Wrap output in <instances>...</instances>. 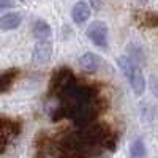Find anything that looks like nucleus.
<instances>
[{"label":"nucleus","instance_id":"obj_15","mask_svg":"<svg viewBox=\"0 0 158 158\" xmlns=\"http://www.w3.org/2000/svg\"><path fill=\"white\" fill-rule=\"evenodd\" d=\"M13 3L10 2V0H0V10H6V8H10Z\"/></svg>","mask_w":158,"mask_h":158},{"label":"nucleus","instance_id":"obj_3","mask_svg":"<svg viewBox=\"0 0 158 158\" xmlns=\"http://www.w3.org/2000/svg\"><path fill=\"white\" fill-rule=\"evenodd\" d=\"M22 133V120L0 114V155H3L8 146Z\"/></svg>","mask_w":158,"mask_h":158},{"label":"nucleus","instance_id":"obj_9","mask_svg":"<svg viewBox=\"0 0 158 158\" xmlns=\"http://www.w3.org/2000/svg\"><path fill=\"white\" fill-rule=\"evenodd\" d=\"M19 73L21 71L18 68H8L3 73H0V95L5 94V92H8L13 87V84L16 82Z\"/></svg>","mask_w":158,"mask_h":158},{"label":"nucleus","instance_id":"obj_2","mask_svg":"<svg viewBox=\"0 0 158 158\" xmlns=\"http://www.w3.org/2000/svg\"><path fill=\"white\" fill-rule=\"evenodd\" d=\"M76 82H77L76 76L71 68H68V67L56 68L51 74V81H49V87H48V98H56L57 95H60L62 92L70 89Z\"/></svg>","mask_w":158,"mask_h":158},{"label":"nucleus","instance_id":"obj_8","mask_svg":"<svg viewBox=\"0 0 158 158\" xmlns=\"http://www.w3.org/2000/svg\"><path fill=\"white\" fill-rule=\"evenodd\" d=\"M135 22L141 29H156L158 27V13L153 11H136Z\"/></svg>","mask_w":158,"mask_h":158},{"label":"nucleus","instance_id":"obj_14","mask_svg":"<svg viewBox=\"0 0 158 158\" xmlns=\"http://www.w3.org/2000/svg\"><path fill=\"white\" fill-rule=\"evenodd\" d=\"M103 3H104V0H89V6H90L92 10H95V11L101 10Z\"/></svg>","mask_w":158,"mask_h":158},{"label":"nucleus","instance_id":"obj_11","mask_svg":"<svg viewBox=\"0 0 158 158\" xmlns=\"http://www.w3.org/2000/svg\"><path fill=\"white\" fill-rule=\"evenodd\" d=\"M90 18V6L85 2H77L71 10V19L76 24H84Z\"/></svg>","mask_w":158,"mask_h":158},{"label":"nucleus","instance_id":"obj_10","mask_svg":"<svg viewBox=\"0 0 158 158\" xmlns=\"http://www.w3.org/2000/svg\"><path fill=\"white\" fill-rule=\"evenodd\" d=\"M22 22V15L21 13H16V11H10L6 15H3L0 18V29L2 30H15L18 29Z\"/></svg>","mask_w":158,"mask_h":158},{"label":"nucleus","instance_id":"obj_7","mask_svg":"<svg viewBox=\"0 0 158 158\" xmlns=\"http://www.w3.org/2000/svg\"><path fill=\"white\" fill-rule=\"evenodd\" d=\"M101 63H103L101 57L98 54H95V52H85V54H82L81 57L77 59V65L85 73H95V71H98L100 67H101Z\"/></svg>","mask_w":158,"mask_h":158},{"label":"nucleus","instance_id":"obj_4","mask_svg":"<svg viewBox=\"0 0 158 158\" xmlns=\"http://www.w3.org/2000/svg\"><path fill=\"white\" fill-rule=\"evenodd\" d=\"M87 36L92 43L98 48H108V25L104 21H94L89 29H87Z\"/></svg>","mask_w":158,"mask_h":158},{"label":"nucleus","instance_id":"obj_5","mask_svg":"<svg viewBox=\"0 0 158 158\" xmlns=\"http://www.w3.org/2000/svg\"><path fill=\"white\" fill-rule=\"evenodd\" d=\"M52 138L46 131H40L33 141V158H51Z\"/></svg>","mask_w":158,"mask_h":158},{"label":"nucleus","instance_id":"obj_6","mask_svg":"<svg viewBox=\"0 0 158 158\" xmlns=\"http://www.w3.org/2000/svg\"><path fill=\"white\" fill-rule=\"evenodd\" d=\"M51 56H52V43L49 40H38L32 52V62L35 65H44L51 60Z\"/></svg>","mask_w":158,"mask_h":158},{"label":"nucleus","instance_id":"obj_12","mask_svg":"<svg viewBox=\"0 0 158 158\" xmlns=\"http://www.w3.org/2000/svg\"><path fill=\"white\" fill-rule=\"evenodd\" d=\"M52 35V29L49 22L43 21V19H38L35 24H33V36L36 40H49Z\"/></svg>","mask_w":158,"mask_h":158},{"label":"nucleus","instance_id":"obj_13","mask_svg":"<svg viewBox=\"0 0 158 158\" xmlns=\"http://www.w3.org/2000/svg\"><path fill=\"white\" fill-rule=\"evenodd\" d=\"M130 158H147V150L146 144L141 138L135 139L130 146Z\"/></svg>","mask_w":158,"mask_h":158},{"label":"nucleus","instance_id":"obj_1","mask_svg":"<svg viewBox=\"0 0 158 158\" xmlns=\"http://www.w3.org/2000/svg\"><path fill=\"white\" fill-rule=\"evenodd\" d=\"M117 67L127 77L133 94L136 97H142L146 92V77H144V73L141 70V65L133 59H130L128 56H120L117 57Z\"/></svg>","mask_w":158,"mask_h":158},{"label":"nucleus","instance_id":"obj_16","mask_svg":"<svg viewBox=\"0 0 158 158\" xmlns=\"http://www.w3.org/2000/svg\"><path fill=\"white\" fill-rule=\"evenodd\" d=\"M141 2H146V0H141Z\"/></svg>","mask_w":158,"mask_h":158}]
</instances>
